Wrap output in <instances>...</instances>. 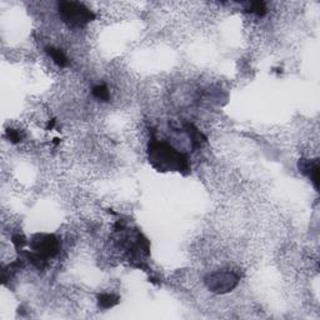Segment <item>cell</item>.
Listing matches in <instances>:
<instances>
[{"mask_svg": "<svg viewBox=\"0 0 320 320\" xmlns=\"http://www.w3.org/2000/svg\"><path fill=\"white\" fill-rule=\"evenodd\" d=\"M30 248L36 256L48 263L49 259L55 258L59 254L60 240L53 234L39 233V234L33 235L30 240Z\"/></svg>", "mask_w": 320, "mask_h": 320, "instance_id": "obj_3", "label": "cell"}, {"mask_svg": "<svg viewBox=\"0 0 320 320\" xmlns=\"http://www.w3.org/2000/svg\"><path fill=\"white\" fill-rule=\"evenodd\" d=\"M299 170L303 174L308 175L310 180L314 184L315 189L319 188V163L318 160L302 159L299 161Z\"/></svg>", "mask_w": 320, "mask_h": 320, "instance_id": "obj_5", "label": "cell"}, {"mask_svg": "<svg viewBox=\"0 0 320 320\" xmlns=\"http://www.w3.org/2000/svg\"><path fill=\"white\" fill-rule=\"evenodd\" d=\"M12 243L14 244V246L16 249L21 250L24 246L27 245L28 241H27V238L24 237L23 234H14L12 237Z\"/></svg>", "mask_w": 320, "mask_h": 320, "instance_id": "obj_10", "label": "cell"}, {"mask_svg": "<svg viewBox=\"0 0 320 320\" xmlns=\"http://www.w3.org/2000/svg\"><path fill=\"white\" fill-rule=\"evenodd\" d=\"M92 94L95 99H98V100L101 101H108L110 98L109 89H108V86L104 85V84H99V85L93 86Z\"/></svg>", "mask_w": 320, "mask_h": 320, "instance_id": "obj_9", "label": "cell"}, {"mask_svg": "<svg viewBox=\"0 0 320 320\" xmlns=\"http://www.w3.org/2000/svg\"><path fill=\"white\" fill-rule=\"evenodd\" d=\"M6 137H8V139H9L13 144H18V143H20L21 139H23L21 133L19 130H16V129H8V130H6Z\"/></svg>", "mask_w": 320, "mask_h": 320, "instance_id": "obj_11", "label": "cell"}, {"mask_svg": "<svg viewBox=\"0 0 320 320\" xmlns=\"http://www.w3.org/2000/svg\"><path fill=\"white\" fill-rule=\"evenodd\" d=\"M148 158L151 166L159 172H180L185 174L190 170L187 154L175 149L169 143L155 138L149 143Z\"/></svg>", "mask_w": 320, "mask_h": 320, "instance_id": "obj_1", "label": "cell"}, {"mask_svg": "<svg viewBox=\"0 0 320 320\" xmlns=\"http://www.w3.org/2000/svg\"><path fill=\"white\" fill-rule=\"evenodd\" d=\"M45 51H47L48 55L53 59V62L55 63L57 65L62 66V68H64V66L68 65L69 60L62 49H59V48H55V47H51L50 45V47L45 48Z\"/></svg>", "mask_w": 320, "mask_h": 320, "instance_id": "obj_6", "label": "cell"}, {"mask_svg": "<svg viewBox=\"0 0 320 320\" xmlns=\"http://www.w3.org/2000/svg\"><path fill=\"white\" fill-rule=\"evenodd\" d=\"M54 125H55V120H50V122L48 123V127H47V130H51V129H53L54 128Z\"/></svg>", "mask_w": 320, "mask_h": 320, "instance_id": "obj_12", "label": "cell"}, {"mask_svg": "<svg viewBox=\"0 0 320 320\" xmlns=\"http://www.w3.org/2000/svg\"><path fill=\"white\" fill-rule=\"evenodd\" d=\"M59 16L69 28H81L95 19V14L79 1H60L58 4Z\"/></svg>", "mask_w": 320, "mask_h": 320, "instance_id": "obj_2", "label": "cell"}, {"mask_svg": "<svg viewBox=\"0 0 320 320\" xmlns=\"http://www.w3.org/2000/svg\"><path fill=\"white\" fill-rule=\"evenodd\" d=\"M244 12L248 13V14L255 15L258 18H263L267 15V4L264 1H250V3L245 4Z\"/></svg>", "mask_w": 320, "mask_h": 320, "instance_id": "obj_7", "label": "cell"}, {"mask_svg": "<svg viewBox=\"0 0 320 320\" xmlns=\"http://www.w3.org/2000/svg\"><path fill=\"white\" fill-rule=\"evenodd\" d=\"M120 298L115 294H100L98 297V305L101 309H110L115 306Z\"/></svg>", "mask_w": 320, "mask_h": 320, "instance_id": "obj_8", "label": "cell"}, {"mask_svg": "<svg viewBox=\"0 0 320 320\" xmlns=\"http://www.w3.org/2000/svg\"><path fill=\"white\" fill-rule=\"evenodd\" d=\"M207 287L214 293H226L239 283V276L230 272H215L205 279Z\"/></svg>", "mask_w": 320, "mask_h": 320, "instance_id": "obj_4", "label": "cell"}]
</instances>
